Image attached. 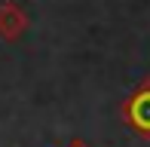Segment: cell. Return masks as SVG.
<instances>
[{
  "label": "cell",
  "instance_id": "7a4b0ae2",
  "mask_svg": "<svg viewBox=\"0 0 150 147\" xmlns=\"http://www.w3.org/2000/svg\"><path fill=\"white\" fill-rule=\"evenodd\" d=\"M25 31H28V16H25V9L18 3H12V0L0 3V40L16 43Z\"/></svg>",
  "mask_w": 150,
  "mask_h": 147
},
{
  "label": "cell",
  "instance_id": "3957f363",
  "mask_svg": "<svg viewBox=\"0 0 150 147\" xmlns=\"http://www.w3.org/2000/svg\"><path fill=\"white\" fill-rule=\"evenodd\" d=\"M67 147H89V144H86V141H80V138H74V141L67 144Z\"/></svg>",
  "mask_w": 150,
  "mask_h": 147
},
{
  "label": "cell",
  "instance_id": "6da1fadb",
  "mask_svg": "<svg viewBox=\"0 0 150 147\" xmlns=\"http://www.w3.org/2000/svg\"><path fill=\"white\" fill-rule=\"evenodd\" d=\"M122 119H126L138 135L150 138V80H144V83L122 101Z\"/></svg>",
  "mask_w": 150,
  "mask_h": 147
}]
</instances>
